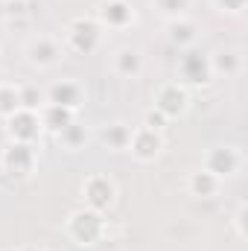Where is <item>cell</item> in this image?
I'll use <instances>...</instances> for the list:
<instances>
[{"instance_id":"6da1fadb","label":"cell","mask_w":248,"mask_h":251,"mask_svg":"<svg viewBox=\"0 0 248 251\" xmlns=\"http://www.w3.org/2000/svg\"><path fill=\"white\" fill-rule=\"evenodd\" d=\"M64 231H67V237L76 246L94 249V246H99L108 237V219H105V213H97L91 207H76V210L67 213Z\"/></svg>"},{"instance_id":"7a4b0ae2","label":"cell","mask_w":248,"mask_h":251,"mask_svg":"<svg viewBox=\"0 0 248 251\" xmlns=\"http://www.w3.org/2000/svg\"><path fill=\"white\" fill-rule=\"evenodd\" d=\"M64 50L76 53V56H91L99 44H102V26L97 24V18H73L64 26Z\"/></svg>"},{"instance_id":"3957f363","label":"cell","mask_w":248,"mask_h":251,"mask_svg":"<svg viewBox=\"0 0 248 251\" xmlns=\"http://www.w3.org/2000/svg\"><path fill=\"white\" fill-rule=\"evenodd\" d=\"M38 164V149L32 143H15L9 140L0 149V170L9 178H29Z\"/></svg>"},{"instance_id":"277c9868","label":"cell","mask_w":248,"mask_h":251,"mask_svg":"<svg viewBox=\"0 0 248 251\" xmlns=\"http://www.w3.org/2000/svg\"><path fill=\"white\" fill-rule=\"evenodd\" d=\"M178 82L190 88H207L213 82V70H210V59L207 53H198L196 47H187L181 50V59H178Z\"/></svg>"},{"instance_id":"5b68a950","label":"cell","mask_w":248,"mask_h":251,"mask_svg":"<svg viewBox=\"0 0 248 251\" xmlns=\"http://www.w3.org/2000/svg\"><path fill=\"white\" fill-rule=\"evenodd\" d=\"M82 199H85V207L97 210V213H108L117 201V184L114 178L102 176V173H94L82 181Z\"/></svg>"},{"instance_id":"8992f818","label":"cell","mask_w":248,"mask_h":251,"mask_svg":"<svg viewBox=\"0 0 248 251\" xmlns=\"http://www.w3.org/2000/svg\"><path fill=\"white\" fill-rule=\"evenodd\" d=\"M167 120H178L184 117L187 108H190V91H187L181 82H164L158 91H155V105Z\"/></svg>"},{"instance_id":"52a82bcc","label":"cell","mask_w":248,"mask_h":251,"mask_svg":"<svg viewBox=\"0 0 248 251\" xmlns=\"http://www.w3.org/2000/svg\"><path fill=\"white\" fill-rule=\"evenodd\" d=\"M207 173H213L219 181L225 178H234L240 170H243V152L237 146H213L204 152V164H201Z\"/></svg>"},{"instance_id":"ba28073f","label":"cell","mask_w":248,"mask_h":251,"mask_svg":"<svg viewBox=\"0 0 248 251\" xmlns=\"http://www.w3.org/2000/svg\"><path fill=\"white\" fill-rule=\"evenodd\" d=\"M64 56V44L56 35H35L26 44V62L32 64L35 70H50L62 62Z\"/></svg>"},{"instance_id":"9c48e42d","label":"cell","mask_w":248,"mask_h":251,"mask_svg":"<svg viewBox=\"0 0 248 251\" xmlns=\"http://www.w3.org/2000/svg\"><path fill=\"white\" fill-rule=\"evenodd\" d=\"M6 123V134H9V140H15V143H38V137L44 134V128H41V117H38V111H29V108H21V111H15L9 120H3Z\"/></svg>"},{"instance_id":"30bf717a","label":"cell","mask_w":248,"mask_h":251,"mask_svg":"<svg viewBox=\"0 0 248 251\" xmlns=\"http://www.w3.org/2000/svg\"><path fill=\"white\" fill-rule=\"evenodd\" d=\"M97 24L102 29H128L137 18L131 0H99L97 6Z\"/></svg>"},{"instance_id":"8fae6325","label":"cell","mask_w":248,"mask_h":251,"mask_svg":"<svg viewBox=\"0 0 248 251\" xmlns=\"http://www.w3.org/2000/svg\"><path fill=\"white\" fill-rule=\"evenodd\" d=\"M164 146H167V143H164V131H152V128L137 126V128L131 131L128 152H131L134 161H140V164H152V161L161 158Z\"/></svg>"},{"instance_id":"7c38bea8","label":"cell","mask_w":248,"mask_h":251,"mask_svg":"<svg viewBox=\"0 0 248 251\" xmlns=\"http://www.w3.org/2000/svg\"><path fill=\"white\" fill-rule=\"evenodd\" d=\"M44 100L50 102V105H59V108H67V111H79L82 105H85V88H82V82H76V79H59V82H53L47 91H44Z\"/></svg>"},{"instance_id":"4fadbf2b","label":"cell","mask_w":248,"mask_h":251,"mask_svg":"<svg viewBox=\"0 0 248 251\" xmlns=\"http://www.w3.org/2000/svg\"><path fill=\"white\" fill-rule=\"evenodd\" d=\"M111 70L123 79H137L143 73V53L131 44H123L111 53Z\"/></svg>"},{"instance_id":"5bb4252c","label":"cell","mask_w":248,"mask_h":251,"mask_svg":"<svg viewBox=\"0 0 248 251\" xmlns=\"http://www.w3.org/2000/svg\"><path fill=\"white\" fill-rule=\"evenodd\" d=\"M184 187H187V193L196 196V199H213V196H219L222 181H219L213 173H207L204 167H198V170H190V173H187Z\"/></svg>"},{"instance_id":"9a60e30c","label":"cell","mask_w":248,"mask_h":251,"mask_svg":"<svg viewBox=\"0 0 248 251\" xmlns=\"http://www.w3.org/2000/svg\"><path fill=\"white\" fill-rule=\"evenodd\" d=\"M207 59H210V70H213V76H225V79H231V76H237V73L243 70V53H240V50H231V47H222V50L210 53Z\"/></svg>"},{"instance_id":"2e32d148","label":"cell","mask_w":248,"mask_h":251,"mask_svg":"<svg viewBox=\"0 0 248 251\" xmlns=\"http://www.w3.org/2000/svg\"><path fill=\"white\" fill-rule=\"evenodd\" d=\"M131 126L123 120H114V123H105L99 131V140L105 143V149L111 152H128V143H131Z\"/></svg>"},{"instance_id":"e0dca14e","label":"cell","mask_w":248,"mask_h":251,"mask_svg":"<svg viewBox=\"0 0 248 251\" xmlns=\"http://www.w3.org/2000/svg\"><path fill=\"white\" fill-rule=\"evenodd\" d=\"M167 38H170V44H175L178 50H187V47L196 44L198 26H196L187 15L184 18H175V21H170V26H167Z\"/></svg>"},{"instance_id":"ac0fdd59","label":"cell","mask_w":248,"mask_h":251,"mask_svg":"<svg viewBox=\"0 0 248 251\" xmlns=\"http://www.w3.org/2000/svg\"><path fill=\"white\" fill-rule=\"evenodd\" d=\"M38 117H41V128L50 131V134H59L64 126H70L73 120H76L73 111L59 108V105H50V102H44V105L38 108Z\"/></svg>"},{"instance_id":"d6986e66","label":"cell","mask_w":248,"mask_h":251,"mask_svg":"<svg viewBox=\"0 0 248 251\" xmlns=\"http://www.w3.org/2000/svg\"><path fill=\"white\" fill-rule=\"evenodd\" d=\"M56 137H59V143H62L67 152H79V149H85V143H88L91 134H88V126H82V123L73 120L70 126H64Z\"/></svg>"},{"instance_id":"ffe728a7","label":"cell","mask_w":248,"mask_h":251,"mask_svg":"<svg viewBox=\"0 0 248 251\" xmlns=\"http://www.w3.org/2000/svg\"><path fill=\"white\" fill-rule=\"evenodd\" d=\"M15 111H21V91L12 82L0 85V120H9Z\"/></svg>"},{"instance_id":"44dd1931","label":"cell","mask_w":248,"mask_h":251,"mask_svg":"<svg viewBox=\"0 0 248 251\" xmlns=\"http://www.w3.org/2000/svg\"><path fill=\"white\" fill-rule=\"evenodd\" d=\"M155 12L167 21H175V18H184L187 9H190V0H152Z\"/></svg>"},{"instance_id":"7402d4cb","label":"cell","mask_w":248,"mask_h":251,"mask_svg":"<svg viewBox=\"0 0 248 251\" xmlns=\"http://www.w3.org/2000/svg\"><path fill=\"white\" fill-rule=\"evenodd\" d=\"M21 91V108H29V111H38L47 100H44V91L38 85H18Z\"/></svg>"},{"instance_id":"603a6c76","label":"cell","mask_w":248,"mask_h":251,"mask_svg":"<svg viewBox=\"0 0 248 251\" xmlns=\"http://www.w3.org/2000/svg\"><path fill=\"white\" fill-rule=\"evenodd\" d=\"M167 123H170V120H167L158 108H149V111L143 114V123L140 126H143V128H152V131H164V126Z\"/></svg>"},{"instance_id":"cb8c5ba5","label":"cell","mask_w":248,"mask_h":251,"mask_svg":"<svg viewBox=\"0 0 248 251\" xmlns=\"http://www.w3.org/2000/svg\"><path fill=\"white\" fill-rule=\"evenodd\" d=\"M219 12H228V15H240L243 9H246L248 0H210Z\"/></svg>"},{"instance_id":"d4e9b609","label":"cell","mask_w":248,"mask_h":251,"mask_svg":"<svg viewBox=\"0 0 248 251\" xmlns=\"http://www.w3.org/2000/svg\"><path fill=\"white\" fill-rule=\"evenodd\" d=\"M246 216H248V204H240V207H237V213H234V228H237V237H240V240H248Z\"/></svg>"},{"instance_id":"484cf974","label":"cell","mask_w":248,"mask_h":251,"mask_svg":"<svg viewBox=\"0 0 248 251\" xmlns=\"http://www.w3.org/2000/svg\"><path fill=\"white\" fill-rule=\"evenodd\" d=\"M15 251H47L44 246H32V243H26V246H18Z\"/></svg>"},{"instance_id":"4316f807","label":"cell","mask_w":248,"mask_h":251,"mask_svg":"<svg viewBox=\"0 0 248 251\" xmlns=\"http://www.w3.org/2000/svg\"><path fill=\"white\" fill-rule=\"evenodd\" d=\"M3 82H6V79H3V73H0V85H3Z\"/></svg>"},{"instance_id":"83f0119b","label":"cell","mask_w":248,"mask_h":251,"mask_svg":"<svg viewBox=\"0 0 248 251\" xmlns=\"http://www.w3.org/2000/svg\"><path fill=\"white\" fill-rule=\"evenodd\" d=\"M3 3H15V0H3Z\"/></svg>"}]
</instances>
